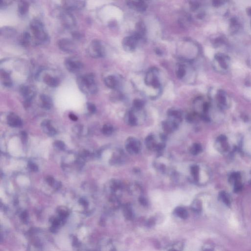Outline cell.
<instances>
[{
  "label": "cell",
  "instance_id": "cell-39",
  "mask_svg": "<svg viewBox=\"0 0 251 251\" xmlns=\"http://www.w3.org/2000/svg\"><path fill=\"white\" fill-rule=\"evenodd\" d=\"M59 214L61 218H66L67 216H68L69 214L66 210H64V209H61V210H59Z\"/></svg>",
  "mask_w": 251,
  "mask_h": 251
},
{
  "label": "cell",
  "instance_id": "cell-34",
  "mask_svg": "<svg viewBox=\"0 0 251 251\" xmlns=\"http://www.w3.org/2000/svg\"><path fill=\"white\" fill-rule=\"evenodd\" d=\"M54 146L59 150H63L65 148V145L64 143L62 141L57 140L54 143Z\"/></svg>",
  "mask_w": 251,
  "mask_h": 251
},
{
  "label": "cell",
  "instance_id": "cell-3",
  "mask_svg": "<svg viewBox=\"0 0 251 251\" xmlns=\"http://www.w3.org/2000/svg\"><path fill=\"white\" fill-rule=\"evenodd\" d=\"M87 53L93 58H103L106 55V50L101 41L98 40H94L89 44Z\"/></svg>",
  "mask_w": 251,
  "mask_h": 251
},
{
  "label": "cell",
  "instance_id": "cell-42",
  "mask_svg": "<svg viewBox=\"0 0 251 251\" xmlns=\"http://www.w3.org/2000/svg\"><path fill=\"white\" fill-rule=\"evenodd\" d=\"M61 224V220L59 219H55L53 221V226L58 227Z\"/></svg>",
  "mask_w": 251,
  "mask_h": 251
},
{
  "label": "cell",
  "instance_id": "cell-15",
  "mask_svg": "<svg viewBox=\"0 0 251 251\" xmlns=\"http://www.w3.org/2000/svg\"><path fill=\"white\" fill-rule=\"evenodd\" d=\"M41 127L44 133L49 136H54L56 134V130L51 125V121L49 120H45L42 121L41 123Z\"/></svg>",
  "mask_w": 251,
  "mask_h": 251
},
{
  "label": "cell",
  "instance_id": "cell-44",
  "mask_svg": "<svg viewBox=\"0 0 251 251\" xmlns=\"http://www.w3.org/2000/svg\"><path fill=\"white\" fill-rule=\"evenodd\" d=\"M69 117L70 119L73 121H77L78 119V117L76 115H75L74 114H72V113L69 114Z\"/></svg>",
  "mask_w": 251,
  "mask_h": 251
},
{
  "label": "cell",
  "instance_id": "cell-21",
  "mask_svg": "<svg viewBox=\"0 0 251 251\" xmlns=\"http://www.w3.org/2000/svg\"><path fill=\"white\" fill-rule=\"evenodd\" d=\"M176 74L177 78L180 80L183 79L186 74V70L185 64L182 63H178L176 67Z\"/></svg>",
  "mask_w": 251,
  "mask_h": 251
},
{
  "label": "cell",
  "instance_id": "cell-2",
  "mask_svg": "<svg viewBox=\"0 0 251 251\" xmlns=\"http://www.w3.org/2000/svg\"><path fill=\"white\" fill-rule=\"evenodd\" d=\"M30 26L33 36L38 42L43 43L48 42L49 35L41 21L37 19H33L30 22Z\"/></svg>",
  "mask_w": 251,
  "mask_h": 251
},
{
  "label": "cell",
  "instance_id": "cell-45",
  "mask_svg": "<svg viewBox=\"0 0 251 251\" xmlns=\"http://www.w3.org/2000/svg\"><path fill=\"white\" fill-rule=\"evenodd\" d=\"M154 224H155L154 220V219H152L149 220L148 221V222H147V225H148V226H150H150H152L154 225Z\"/></svg>",
  "mask_w": 251,
  "mask_h": 251
},
{
  "label": "cell",
  "instance_id": "cell-6",
  "mask_svg": "<svg viewBox=\"0 0 251 251\" xmlns=\"http://www.w3.org/2000/svg\"><path fill=\"white\" fill-rule=\"evenodd\" d=\"M64 64L67 69L71 73H78L83 68V64L82 61L76 57L67 58Z\"/></svg>",
  "mask_w": 251,
  "mask_h": 251
},
{
  "label": "cell",
  "instance_id": "cell-12",
  "mask_svg": "<svg viewBox=\"0 0 251 251\" xmlns=\"http://www.w3.org/2000/svg\"><path fill=\"white\" fill-rule=\"evenodd\" d=\"M127 5L131 9L138 12H144L148 7L147 4L143 1H128Z\"/></svg>",
  "mask_w": 251,
  "mask_h": 251
},
{
  "label": "cell",
  "instance_id": "cell-36",
  "mask_svg": "<svg viewBox=\"0 0 251 251\" xmlns=\"http://www.w3.org/2000/svg\"><path fill=\"white\" fill-rule=\"evenodd\" d=\"M12 3L11 1H4V0H0V8L2 9L3 8H6L8 6V5H10Z\"/></svg>",
  "mask_w": 251,
  "mask_h": 251
},
{
  "label": "cell",
  "instance_id": "cell-1",
  "mask_svg": "<svg viewBox=\"0 0 251 251\" xmlns=\"http://www.w3.org/2000/svg\"><path fill=\"white\" fill-rule=\"evenodd\" d=\"M77 82L79 89L85 94H95L98 91L95 79L92 74L80 76Z\"/></svg>",
  "mask_w": 251,
  "mask_h": 251
},
{
  "label": "cell",
  "instance_id": "cell-33",
  "mask_svg": "<svg viewBox=\"0 0 251 251\" xmlns=\"http://www.w3.org/2000/svg\"><path fill=\"white\" fill-rule=\"evenodd\" d=\"M191 173L196 181L198 180L199 167L196 165H193L190 168Z\"/></svg>",
  "mask_w": 251,
  "mask_h": 251
},
{
  "label": "cell",
  "instance_id": "cell-38",
  "mask_svg": "<svg viewBox=\"0 0 251 251\" xmlns=\"http://www.w3.org/2000/svg\"><path fill=\"white\" fill-rule=\"evenodd\" d=\"M46 182L47 183H48L49 185H50V186H53V185H54L56 180H54V178H53V177L51 176H48L46 178Z\"/></svg>",
  "mask_w": 251,
  "mask_h": 251
},
{
  "label": "cell",
  "instance_id": "cell-20",
  "mask_svg": "<svg viewBox=\"0 0 251 251\" xmlns=\"http://www.w3.org/2000/svg\"><path fill=\"white\" fill-rule=\"evenodd\" d=\"M41 102L42 106L44 109L49 110L51 109L53 106V101L49 96L46 94H42L40 97Z\"/></svg>",
  "mask_w": 251,
  "mask_h": 251
},
{
  "label": "cell",
  "instance_id": "cell-11",
  "mask_svg": "<svg viewBox=\"0 0 251 251\" xmlns=\"http://www.w3.org/2000/svg\"><path fill=\"white\" fill-rule=\"evenodd\" d=\"M62 5L65 11H79L83 9L85 6V2L83 1H64Z\"/></svg>",
  "mask_w": 251,
  "mask_h": 251
},
{
  "label": "cell",
  "instance_id": "cell-17",
  "mask_svg": "<svg viewBox=\"0 0 251 251\" xmlns=\"http://www.w3.org/2000/svg\"><path fill=\"white\" fill-rule=\"evenodd\" d=\"M178 124L170 120L162 122V126L163 130L167 133H170L174 132L178 127Z\"/></svg>",
  "mask_w": 251,
  "mask_h": 251
},
{
  "label": "cell",
  "instance_id": "cell-4",
  "mask_svg": "<svg viewBox=\"0 0 251 251\" xmlns=\"http://www.w3.org/2000/svg\"><path fill=\"white\" fill-rule=\"evenodd\" d=\"M145 83L149 86L154 89H159L161 86L160 81L158 77V71L152 68L147 72L145 78Z\"/></svg>",
  "mask_w": 251,
  "mask_h": 251
},
{
  "label": "cell",
  "instance_id": "cell-32",
  "mask_svg": "<svg viewBox=\"0 0 251 251\" xmlns=\"http://www.w3.org/2000/svg\"><path fill=\"white\" fill-rule=\"evenodd\" d=\"M202 151V147L200 144L195 143L194 144L190 149V153L193 155H196L201 152Z\"/></svg>",
  "mask_w": 251,
  "mask_h": 251
},
{
  "label": "cell",
  "instance_id": "cell-41",
  "mask_svg": "<svg viewBox=\"0 0 251 251\" xmlns=\"http://www.w3.org/2000/svg\"><path fill=\"white\" fill-rule=\"evenodd\" d=\"M79 203H80V204L82 205L83 207H87L88 205V202L87 201V200H85V199L84 198H80V200H79Z\"/></svg>",
  "mask_w": 251,
  "mask_h": 251
},
{
  "label": "cell",
  "instance_id": "cell-24",
  "mask_svg": "<svg viewBox=\"0 0 251 251\" xmlns=\"http://www.w3.org/2000/svg\"><path fill=\"white\" fill-rule=\"evenodd\" d=\"M146 29L144 25L141 22L137 23L136 26V31L135 33L141 39L145 35Z\"/></svg>",
  "mask_w": 251,
  "mask_h": 251
},
{
  "label": "cell",
  "instance_id": "cell-27",
  "mask_svg": "<svg viewBox=\"0 0 251 251\" xmlns=\"http://www.w3.org/2000/svg\"><path fill=\"white\" fill-rule=\"evenodd\" d=\"M122 185L120 181L117 180H113L111 183V188L112 192H115L121 190Z\"/></svg>",
  "mask_w": 251,
  "mask_h": 251
},
{
  "label": "cell",
  "instance_id": "cell-40",
  "mask_svg": "<svg viewBox=\"0 0 251 251\" xmlns=\"http://www.w3.org/2000/svg\"><path fill=\"white\" fill-rule=\"evenodd\" d=\"M138 201H139V203H140L141 204L143 205V206H147V200H146V199L145 198H144V197H140L139 198V199H138Z\"/></svg>",
  "mask_w": 251,
  "mask_h": 251
},
{
  "label": "cell",
  "instance_id": "cell-47",
  "mask_svg": "<svg viewBox=\"0 0 251 251\" xmlns=\"http://www.w3.org/2000/svg\"><path fill=\"white\" fill-rule=\"evenodd\" d=\"M57 227H54V226H52V227L51 228V232H53V233H56V231H57Z\"/></svg>",
  "mask_w": 251,
  "mask_h": 251
},
{
  "label": "cell",
  "instance_id": "cell-49",
  "mask_svg": "<svg viewBox=\"0 0 251 251\" xmlns=\"http://www.w3.org/2000/svg\"></svg>",
  "mask_w": 251,
  "mask_h": 251
},
{
  "label": "cell",
  "instance_id": "cell-26",
  "mask_svg": "<svg viewBox=\"0 0 251 251\" xmlns=\"http://www.w3.org/2000/svg\"><path fill=\"white\" fill-rule=\"evenodd\" d=\"M127 121L128 124L132 126H135L137 124V119L133 111L128 112Z\"/></svg>",
  "mask_w": 251,
  "mask_h": 251
},
{
  "label": "cell",
  "instance_id": "cell-28",
  "mask_svg": "<svg viewBox=\"0 0 251 251\" xmlns=\"http://www.w3.org/2000/svg\"><path fill=\"white\" fill-rule=\"evenodd\" d=\"M175 213L180 218L185 219L188 218V213L187 210L183 207H177L175 209Z\"/></svg>",
  "mask_w": 251,
  "mask_h": 251
},
{
  "label": "cell",
  "instance_id": "cell-35",
  "mask_svg": "<svg viewBox=\"0 0 251 251\" xmlns=\"http://www.w3.org/2000/svg\"><path fill=\"white\" fill-rule=\"evenodd\" d=\"M87 107L89 112L92 114H94L96 111V107L95 105L93 103L90 102L87 103Z\"/></svg>",
  "mask_w": 251,
  "mask_h": 251
},
{
  "label": "cell",
  "instance_id": "cell-9",
  "mask_svg": "<svg viewBox=\"0 0 251 251\" xmlns=\"http://www.w3.org/2000/svg\"><path fill=\"white\" fill-rule=\"evenodd\" d=\"M20 92L25 99L26 104H28L36 95L37 90L32 85H23L20 87Z\"/></svg>",
  "mask_w": 251,
  "mask_h": 251
},
{
  "label": "cell",
  "instance_id": "cell-5",
  "mask_svg": "<svg viewBox=\"0 0 251 251\" xmlns=\"http://www.w3.org/2000/svg\"><path fill=\"white\" fill-rule=\"evenodd\" d=\"M141 39V38L135 33L130 36L125 37L123 39V47L126 51H134L136 49L138 42Z\"/></svg>",
  "mask_w": 251,
  "mask_h": 251
},
{
  "label": "cell",
  "instance_id": "cell-29",
  "mask_svg": "<svg viewBox=\"0 0 251 251\" xmlns=\"http://www.w3.org/2000/svg\"><path fill=\"white\" fill-rule=\"evenodd\" d=\"M102 131L104 135H110L113 133L114 128L111 124H105L102 128Z\"/></svg>",
  "mask_w": 251,
  "mask_h": 251
},
{
  "label": "cell",
  "instance_id": "cell-10",
  "mask_svg": "<svg viewBox=\"0 0 251 251\" xmlns=\"http://www.w3.org/2000/svg\"><path fill=\"white\" fill-rule=\"evenodd\" d=\"M58 46L62 51L66 53H73L75 51L77 46L74 42L68 38H62L58 41Z\"/></svg>",
  "mask_w": 251,
  "mask_h": 251
},
{
  "label": "cell",
  "instance_id": "cell-13",
  "mask_svg": "<svg viewBox=\"0 0 251 251\" xmlns=\"http://www.w3.org/2000/svg\"><path fill=\"white\" fill-rule=\"evenodd\" d=\"M7 121L8 124L13 127H18L22 125L20 117L14 113H11L8 115Z\"/></svg>",
  "mask_w": 251,
  "mask_h": 251
},
{
  "label": "cell",
  "instance_id": "cell-48",
  "mask_svg": "<svg viewBox=\"0 0 251 251\" xmlns=\"http://www.w3.org/2000/svg\"><path fill=\"white\" fill-rule=\"evenodd\" d=\"M73 244H74V246H76L78 243V240L77 239H76V238H74V241H73Z\"/></svg>",
  "mask_w": 251,
  "mask_h": 251
},
{
  "label": "cell",
  "instance_id": "cell-37",
  "mask_svg": "<svg viewBox=\"0 0 251 251\" xmlns=\"http://www.w3.org/2000/svg\"><path fill=\"white\" fill-rule=\"evenodd\" d=\"M28 166L30 170L33 172H37L38 171V166L33 162H29L28 164Z\"/></svg>",
  "mask_w": 251,
  "mask_h": 251
},
{
  "label": "cell",
  "instance_id": "cell-18",
  "mask_svg": "<svg viewBox=\"0 0 251 251\" xmlns=\"http://www.w3.org/2000/svg\"><path fill=\"white\" fill-rule=\"evenodd\" d=\"M1 78L2 83L4 86L9 87L12 85V81L9 73L5 70H1Z\"/></svg>",
  "mask_w": 251,
  "mask_h": 251
},
{
  "label": "cell",
  "instance_id": "cell-14",
  "mask_svg": "<svg viewBox=\"0 0 251 251\" xmlns=\"http://www.w3.org/2000/svg\"><path fill=\"white\" fill-rule=\"evenodd\" d=\"M167 115L171 118V121L178 124L182 121V113L180 111L175 109H169L167 112Z\"/></svg>",
  "mask_w": 251,
  "mask_h": 251
},
{
  "label": "cell",
  "instance_id": "cell-30",
  "mask_svg": "<svg viewBox=\"0 0 251 251\" xmlns=\"http://www.w3.org/2000/svg\"><path fill=\"white\" fill-rule=\"evenodd\" d=\"M123 213H124V216L125 217L126 219L128 220H130L133 217V212L130 206L127 204L125 206L123 209Z\"/></svg>",
  "mask_w": 251,
  "mask_h": 251
},
{
  "label": "cell",
  "instance_id": "cell-7",
  "mask_svg": "<svg viewBox=\"0 0 251 251\" xmlns=\"http://www.w3.org/2000/svg\"><path fill=\"white\" fill-rule=\"evenodd\" d=\"M125 149L130 154H137L140 151L141 143L136 138L130 137L125 142Z\"/></svg>",
  "mask_w": 251,
  "mask_h": 251
},
{
  "label": "cell",
  "instance_id": "cell-22",
  "mask_svg": "<svg viewBox=\"0 0 251 251\" xmlns=\"http://www.w3.org/2000/svg\"><path fill=\"white\" fill-rule=\"evenodd\" d=\"M30 5L28 2L25 1H20L18 5V12L20 15H25L29 11Z\"/></svg>",
  "mask_w": 251,
  "mask_h": 251
},
{
  "label": "cell",
  "instance_id": "cell-23",
  "mask_svg": "<svg viewBox=\"0 0 251 251\" xmlns=\"http://www.w3.org/2000/svg\"><path fill=\"white\" fill-rule=\"evenodd\" d=\"M146 145L150 150H155L157 144H156L154 136L153 135H149L145 139Z\"/></svg>",
  "mask_w": 251,
  "mask_h": 251
},
{
  "label": "cell",
  "instance_id": "cell-46",
  "mask_svg": "<svg viewBox=\"0 0 251 251\" xmlns=\"http://www.w3.org/2000/svg\"><path fill=\"white\" fill-rule=\"evenodd\" d=\"M160 138L163 141H165L166 139V135H164V134H161L160 135Z\"/></svg>",
  "mask_w": 251,
  "mask_h": 251
},
{
  "label": "cell",
  "instance_id": "cell-19",
  "mask_svg": "<svg viewBox=\"0 0 251 251\" xmlns=\"http://www.w3.org/2000/svg\"><path fill=\"white\" fill-rule=\"evenodd\" d=\"M104 83L107 87L112 89H116L118 82L116 78L113 75L107 76L104 79Z\"/></svg>",
  "mask_w": 251,
  "mask_h": 251
},
{
  "label": "cell",
  "instance_id": "cell-8",
  "mask_svg": "<svg viewBox=\"0 0 251 251\" xmlns=\"http://www.w3.org/2000/svg\"><path fill=\"white\" fill-rule=\"evenodd\" d=\"M60 18L63 26L67 29H72L76 26V19L69 11H66L61 12L60 14Z\"/></svg>",
  "mask_w": 251,
  "mask_h": 251
},
{
  "label": "cell",
  "instance_id": "cell-25",
  "mask_svg": "<svg viewBox=\"0 0 251 251\" xmlns=\"http://www.w3.org/2000/svg\"><path fill=\"white\" fill-rule=\"evenodd\" d=\"M31 40L30 35L28 32H24L22 35L21 37L20 38V44L24 46L28 45L30 43Z\"/></svg>",
  "mask_w": 251,
  "mask_h": 251
},
{
  "label": "cell",
  "instance_id": "cell-43",
  "mask_svg": "<svg viewBox=\"0 0 251 251\" xmlns=\"http://www.w3.org/2000/svg\"><path fill=\"white\" fill-rule=\"evenodd\" d=\"M27 216H28V214H27V212L26 211H25V212H23L21 214V215H20V217L21 218L22 220H26V219L27 218Z\"/></svg>",
  "mask_w": 251,
  "mask_h": 251
},
{
  "label": "cell",
  "instance_id": "cell-16",
  "mask_svg": "<svg viewBox=\"0 0 251 251\" xmlns=\"http://www.w3.org/2000/svg\"><path fill=\"white\" fill-rule=\"evenodd\" d=\"M43 80L44 83L51 87H57L59 84V79L58 78L54 77L49 74L44 75Z\"/></svg>",
  "mask_w": 251,
  "mask_h": 251
},
{
  "label": "cell",
  "instance_id": "cell-31",
  "mask_svg": "<svg viewBox=\"0 0 251 251\" xmlns=\"http://www.w3.org/2000/svg\"><path fill=\"white\" fill-rule=\"evenodd\" d=\"M133 106L135 109L136 111H140L143 107L144 102L140 99H135L133 101Z\"/></svg>",
  "mask_w": 251,
  "mask_h": 251
}]
</instances>
